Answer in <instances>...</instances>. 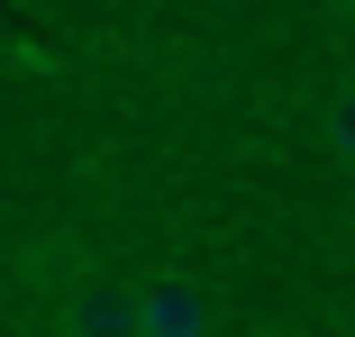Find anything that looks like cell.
<instances>
[{
    "label": "cell",
    "mask_w": 355,
    "mask_h": 337,
    "mask_svg": "<svg viewBox=\"0 0 355 337\" xmlns=\"http://www.w3.org/2000/svg\"><path fill=\"white\" fill-rule=\"evenodd\" d=\"M146 337H209V292L191 274H155L146 283Z\"/></svg>",
    "instance_id": "7a4b0ae2"
},
{
    "label": "cell",
    "mask_w": 355,
    "mask_h": 337,
    "mask_svg": "<svg viewBox=\"0 0 355 337\" xmlns=\"http://www.w3.org/2000/svg\"><path fill=\"white\" fill-rule=\"evenodd\" d=\"M55 328H64V337H146V283L83 274L73 292L55 301Z\"/></svg>",
    "instance_id": "6da1fadb"
},
{
    "label": "cell",
    "mask_w": 355,
    "mask_h": 337,
    "mask_svg": "<svg viewBox=\"0 0 355 337\" xmlns=\"http://www.w3.org/2000/svg\"><path fill=\"white\" fill-rule=\"evenodd\" d=\"M319 128H328V146H337V164H355V83H346V92H328Z\"/></svg>",
    "instance_id": "3957f363"
}]
</instances>
